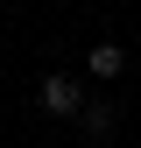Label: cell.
<instances>
[{
	"instance_id": "6da1fadb",
	"label": "cell",
	"mask_w": 141,
	"mask_h": 148,
	"mask_svg": "<svg viewBox=\"0 0 141 148\" xmlns=\"http://www.w3.org/2000/svg\"><path fill=\"white\" fill-rule=\"evenodd\" d=\"M35 99H42V113H49V120H70V113L85 106V85L70 78V71H49V78L35 85Z\"/></svg>"
},
{
	"instance_id": "7a4b0ae2",
	"label": "cell",
	"mask_w": 141,
	"mask_h": 148,
	"mask_svg": "<svg viewBox=\"0 0 141 148\" xmlns=\"http://www.w3.org/2000/svg\"><path fill=\"white\" fill-rule=\"evenodd\" d=\"M70 120H78V134H85V141H106V134H113V127H120V113H113V106H106V99H85V106H78V113H70Z\"/></svg>"
},
{
	"instance_id": "3957f363",
	"label": "cell",
	"mask_w": 141,
	"mask_h": 148,
	"mask_svg": "<svg viewBox=\"0 0 141 148\" xmlns=\"http://www.w3.org/2000/svg\"><path fill=\"white\" fill-rule=\"evenodd\" d=\"M85 71H92V78H106V85H113L120 71H127V49H120V42H99L92 57H85Z\"/></svg>"
}]
</instances>
